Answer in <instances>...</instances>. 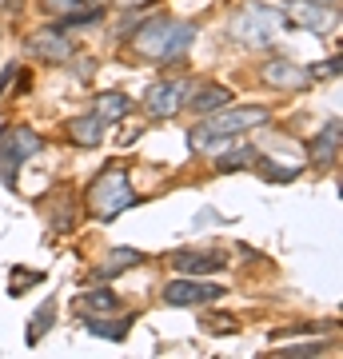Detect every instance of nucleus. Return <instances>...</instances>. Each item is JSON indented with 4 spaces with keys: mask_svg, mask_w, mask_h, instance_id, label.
Segmentation results:
<instances>
[{
    "mask_svg": "<svg viewBox=\"0 0 343 359\" xmlns=\"http://www.w3.org/2000/svg\"><path fill=\"white\" fill-rule=\"evenodd\" d=\"M255 172L267 180V184H292L295 176H300V168H280L276 160H267V156H255Z\"/></svg>",
    "mask_w": 343,
    "mask_h": 359,
    "instance_id": "nucleus-19",
    "label": "nucleus"
},
{
    "mask_svg": "<svg viewBox=\"0 0 343 359\" xmlns=\"http://www.w3.org/2000/svg\"><path fill=\"white\" fill-rule=\"evenodd\" d=\"M267 108L264 104H224L220 112L212 116H200L196 124L188 128V148L196 152H208L212 144H228V140H240L243 132L267 124Z\"/></svg>",
    "mask_w": 343,
    "mask_h": 359,
    "instance_id": "nucleus-1",
    "label": "nucleus"
},
{
    "mask_svg": "<svg viewBox=\"0 0 343 359\" xmlns=\"http://www.w3.org/2000/svg\"><path fill=\"white\" fill-rule=\"evenodd\" d=\"M255 148L252 144H240V148H231V152H224V156H216V172H240V168H248V164H255Z\"/></svg>",
    "mask_w": 343,
    "mask_h": 359,
    "instance_id": "nucleus-18",
    "label": "nucleus"
},
{
    "mask_svg": "<svg viewBox=\"0 0 343 359\" xmlns=\"http://www.w3.org/2000/svg\"><path fill=\"white\" fill-rule=\"evenodd\" d=\"M104 132H108V120H100L96 112L72 116V120L64 124V136L76 144V148H100V144H104Z\"/></svg>",
    "mask_w": 343,
    "mask_h": 359,
    "instance_id": "nucleus-11",
    "label": "nucleus"
},
{
    "mask_svg": "<svg viewBox=\"0 0 343 359\" xmlns=\"http://www.w3.org/2000/svg\"><path fill=\"white\" fill-rule=\"evenodd\" d=\"M40 148H44V140H40V132H32V128L13 124V128L0 132V176H4L8 188H16V176H20L25 160L36 156Z\"/></svg>",
    "mask_w": 343,
    "mask_h": 359,
    "instance_id": "nucleus-4",
    "label": "nucleus"
},
{
    "mask_svg": "<svg viewBox=\"0 0 343 359\" xmlns=\"http://www.w3.org/2000/svg\"><path fill=\"white\" fill-rule=\"evenodd\" d=\"M335 156H339V120H328L316 132V140L307 144V160L316 168H328V164H335Z\"/></svg>",
    "mask_w": 343,
    "mask_h": 359,
    "instance_id": "nucleus-14",
    "label": "nucleus"
},
{
    "mask_svg": "<svg viewBox=\"0 0 343 359\" xmlns=\"http://www.w3.org/2000/svg\"><path fill=\"white\" fill-rule=\"evenodd\" d=\"M13 76H16V68H8V72H0V92L8 88V84H13Z\"/></svg>",
    "mask_w": 343,
    "mask_h": 359,
    "instance_id": "nucleus-26",
    "label": "nucleus"
},
{
    "mask_svg": "<svg viewBox=\"0 0 343 359\" xmlns=\"http://www.w3.org/2000/svg\"><path fill=\"white\" fill-rule=\"evenodd\" d=\"M172 268L180 276H212V271L228 268V256L224 252H176L172 256Z\"/></svg>",
    "mask_w": 343,
    "mask_h": 359,
    "instance_id": "nucleus-12",
    "label": "nucleus"
},
{
    "mask_svg": "<svg viewBox=\"0 0 343 359\" xmlns=\"http://www.w3.org/2000/svg\"><path fill=\"white\" fill-rule=\"evenodd\" d=\"M184 96H188L184 80H160L144 92V112H148V120H172L184 108Z\"/></svg>",
    "mask_w": 343,
    "mask_h": 359,
    "instance_id": "nucleus-7",
    "label": "nucleus"
},
{
    "mask_svg": "<svg viewBox=\"0 0 343 359\" xmlns=\"http://www.w3.org/2000/svg\"><path fill=\"white\" fill-rule=\"evenodd\" d=\"M323 327L319 323H304V327H280V332H271V339L280 344V339H292V335H319Z\"/></svg>",
    "mask_w": 343,
    "mask_h": 359,
    "instance_id": "nucleus-23",
    "label": "nucleus"
},
{
    "mask_svg": "<svg viewBox=\"0 0 343 359\" xmlns=\"http://www.w3.org/2000/svg\"><path fill=\"white\" fill-rule=\"evenodd\" d=\"M216 299H224V287H220V283H203L200 276L164 283L168 308H200V304H216Z\"/></svg>",
    "mask_w": 343,
    "mask_h": 359,
    "instance_id": "nucleus-6",
    "label": "nucleus"
},
{
    "mask_svg": "<svg viewBox=\"0 0 343 359\" xmlns=\"http://www.w3.org/2000/svg\"><path fill=\"white\" fill-rule=\"evenodd\" d=\"M260 80H264L267 88H276V92H304L307 84H316V80H311V72H307L304 65L283 60V56L267 60V65L260 68Z\"/></svg>",
    "mask_w": 343,
    "mask_h": 359,
    "instance_id": "nucleus-8",
    "label": "nucleus"
},
{
    "mask_svg": "<svg viewBox=\"0 0 343 359\" xmlns=\"http://www.w3.org/2000/svg\"><path fill=\"white\" fill-rule=\"evenodd\" d=\"M84 200H88V216H92V219H100V224H112L120 212H128V208L136 204L132 180H128V168H120V164L104 168L100 176L88 184Z\"/></svg>",
    "mask_w": 343,
    "mask_h": 359,
    "instance_id": "nucleus-3",
    "label": "nucleus"
},
{
    "mask_svg": "<svg viewBox=\"0 0 343 359\" xmlns=\"http://www.w3.org/2000/svg\"><path fill=\"white\" fill-rule=\"evenodd\" d=\"M148 0H120V8H144Z\"/></svg>",
    "mask_w": 343,
    "mask_h": 359,
    "instance_id": "nucleus-27",
    "label": "nucleus"
},
{
    "mask_svg": "<svg viewBox=\"0 0 343 359\" xmlns=\"http://www.w3.org/2000/svg\"><path fill=\"white\" fill-rule=\"evenodd\" d=\"M231 100H236V96H231V88H224V84H200L191 96H184V108L196 112V116H212Z\"/></svg>",
    "mask_w": 343,
    "mask_h": 359,
    "instance_id": "nucleus-13",
    "label": "nucleus"
},
{
    "mask_svg": "<svg viewBox=\"0 0 343 359\" xmlns=\"http://www.w3.org/2000/svg\"><path fill=\"white\" fill-rule=\"evenodd\" d=\"M116 308H120V299H116V292H108V287H96V292H88V295L76 299V311L84 316V320H88L92 311H104V316H108V311H116Z\"/></svg>",
    "mask_w": 343,
    "mask_h": 359,
    "instance_id": "nucleus-17",
    "label": "nucleus"
},
{
    "mask_svg": "<svg viewBox=\"0 0 343 359\" xmlns=\"http://www.w3.org/2000/svg\"><path fill=\"white\" fill-rule=\"evenodd\" d=\"M40 8L52 13V16H64V20H68V16H80V13H92L84 0H40Z\"/></svg>",
    "mask_w": 343,
    "mask_h": 359,
    "instance_id": "nucleus-21",
    "label": "nucleus"
},
{
    "mask_svg": "<svg viewBox=\"0 0 343 359\" xmlns=\"http://www.w3.org/2000/svg\"><path fill=\"white\" fill-rule=\"evenodd\" d=\"M128 323H132V316H124V320H92V316H88V332H92V335H104V339H116V344H120V339L128 335Z\"/></svg>",
    "mask_w": 343,
    "mask_h": 359,
    "instance_id": "nucleus-20",
    "label": "nucleus"
},
{
    "mask_svg": "<svg viewBox=\"0 0 343 359\" xmlns=\"http://www.w3.org/2000/svg\"><path fill=\"white\" fill-rule=\"evenodd\" d=\"M140 264H144V252H136V248H112L92 276H96V280H112V276H120V271H128V268H140Z\"/></svg>",
    "mask_w": 343,
    "mask_h": 359,
    "instance_id": "nucleus-15",
    "label": "nucleus"
},
{
    "mask_svg": "<svg viewBox=\"0 0 343 359\" xmlns=\"http://www.w3.org/2000/svg\"><path fill=\"white\" fill-rule=\"evenodd\" d=\"M191 40H196V25L172 20V16H152L132 32V48H136V56L152 60V65H176L191 48Z\"/></svg>",
    "mask_w": 343,
    "mask_h": 359,
    "instance_id": "nucleus-2",
    "label": "nucleus"
},
{
    "mask_svg": "<svg viewBox=\"0 0 343 359\" xmlns=\"http://www.w3.org/2000/svg\"><path fill=\"white\" fill-rule=\"evenodd\" d=\"M311 72V80H323V76H339V56H331V60H323V65H311L307 68Z\"/></svg>",
    "mask_w": 343,
    "mask_h": 359,
    "instance_id": "nucleus-24",
    "label": "nucleus"
},
{
    "mask_svg": "<svg viewBox=\"0 0 343 359\" xmlns=\"http://www.w3.org/2000/svg\"><path fill=\"white\" fill-rule=\"evenodd\" d=\"M92 112L100 116V120H108V124H116V120H124V116L132 112V100H128L124 92H100Z\"/></svg>",
    "mask_w": 343,
    "mask_h": 359,
    "instance_id": "nucleus-16",
    "label": "nucleus"
},
{
    "mask_svg": "<svg viewBox=\"0 0 343 359\" xmlns=\"http://www.w3.org/2000/svg\"><path fill=\"white\" fill-rule=\"evenodd\" d=\"M288 20L295 28H311L316 36H328L339 28V8H328V4H316V0H295L288 8Z\"/></svg>",
    "mask_w": 343,
    "mask_h": 359,
    "instance_id": "nucleus-9",
    "label": "nucleus"
},
{
    "mask_svg": "<svg viewBox=\"0 0 343 359\" xmlns=\"http://www.w3.org/2000/svg\"><path fill=\"white\" fill-rule=\"evenodd\" d=\"M28 48L36 52L40 60H52V65H64V60H72V40L64 36V32H56V28H40V32H32V40H28Z\"/></svg>",
    "mask_w": 343,
    "mask_h": 359,
    "instance_id": "nucleus-10",
    "label": "nucleus"
},
{
    "mask_svg": "<svg viewBox=\"0 0 343 359\" xmlns=\"http://www.w3.org/2000/svg\"><path fill=\"white\" fill-rule=\"evenodd\" d=\"M280 20H283V16L276 13V8H267V4H248V8H240V13L231 16L228 32H231V40L260 48V44H271V36H276Z\"/></svg>",
    "mask_w": 343,
    "mask_h": 359,
    "instance_id": "nucleus-5",
    "label": "nucleus"
},
{
    "mask_svg": "<svg viewBox=\"0 0 343 359\" xmlns=\"http://www.w3.org/2000/svg\"><path fill=\"white\" fill-rule=\"evenodd\" d=\"M323 351V339L319 344H307V347H292V351H280V355H319Z\"/></svg>",
    "mask_w": 343,
    "mask_h": 359,
    "instance_id": "nucleus-25",
    "label": "nucleus"
},
{
    "mask_svg": "<svg viewBox=\"0 0 343 359\" xmlns=\"http://www.w3.org/2000/svg\"><path fill=\"white\" fill-rule=\"evenodd\" d=\"M52 311H56V304H52V299H44V308L32 316V327H28V344H36L40 335L52 327Z\"/></svg>",
    "mask_w": 343,
    "mask_h": 359,
    "instance_id": "nucleus-22",
    "label": "nucleus"
},
{
    "mask_svg": "<svg viewBox=\"0 0 343 359\" xmlns=\"http://www.w3.org/2000/svg\"><path fill=\"white\" fill-rule=\"evenodd\" d=\"M316 4H328V8H339V0H316Z\"/></svg>",
    "mask_w": 343,
    "mask_h": 359,
    "instance_id": "nucleus-28",
    "label": "nucleus"
}]
</instances>
